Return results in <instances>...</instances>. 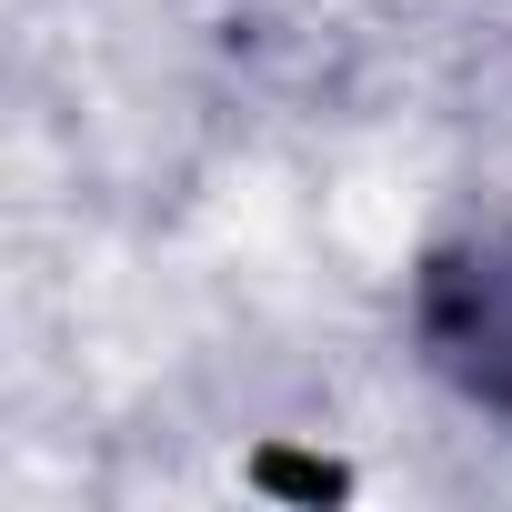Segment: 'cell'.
Instances as JSON below:
<instances>
[{"mask_svg": "<svg viewBox=\"0 0 512 512\" xmlns=\"http://www.w3.org/2000/svg\"><path fill=\"white\" fill-rule=\"evenodd\" d=\"M412 332H422V362L462 402L512 412V221H482L422 262Z\"/></svg>", "mask_w": 512, "mask_h": 512, "instance_id": "6da1fadb", "label": "cell"}]
</instances>
